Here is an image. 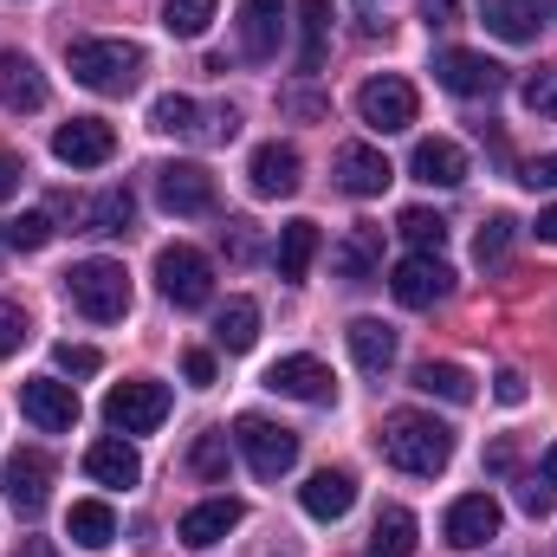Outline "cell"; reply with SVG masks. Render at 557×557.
<instances>
[{"mask_svg":"<svg viewBox=\"0 0 557 557\" xmlns=\"http://www.w3.org/2000/svg\"><path fill=\"white\" fill-rule=\"evenodd\" d=\"M512 234H519V221H512V214H486V221H480V234H473V260H480V267H499V260L512 253Z\"/></svg>","mask_w":557,"mask_h":557,"instance_id":"cell-38","label":"cell"},{"mask_svg":"<svg viewBox=\"0 0 557 557\" xmlns=\"http://www.w3.org/2000/svg\"><path fill=\"white\" fill-rule=\"evenodd\" d=\"M421 20L428 26H454L460 20V0H421Z\"/></svg>","mask_w":557,"mask_h":557,"instance_id":"cell-49","label":"cell"},{"mask_svg":"<svg viewBox=\"0 0 557 557\" xmlns=\"http://www.w3.org/2000/svg\"><path fill=\"white\" fill-rule=\"evenodd\" d=\"M267 389L273 396H292V403H337V376L318 363V357H278L273 370H267Z\"/></svg>","mask_w":557,"mask_h":557,"instance_id":"cell-13","label":"cell"},{"mask_svg":"<svg viewBox=\"0 0 557 557\" xmlns=\"http://www.w3.org/2000/svg\"><path fill=\"white\" fill-rule=\"evenodd\" d=\"M389 292H396V305L428 311V305H441V298L454 292V267H447L441 253H409V260L389 273Z\"/></svg>","mask_w":557,"mask_h":557,"instance_id":"cell-9","label":"cell"},{"mask_svg":"<svg viewBox=\"0 0 557 557\" xmlns=\"http://www.w3.org/2000/svg\"><path fill=\"white\" fill-rule=\"evenodd\" d=\"M13 557H59V552H52L46 539H26V545H20V552H13Z\"/></svg>","mask_w":557,"mask_h":557,"instance_id":"cell-52","label":"cell"},{"mask_svg":"<svg viewBox=\"0 0 557 557\" xmlns=\"http://www.w3.org/2000/svg\"><path fill=\"white\" fill-rule=\"evenodd\" d=\"M162 26H169L175 39H201V33L214 26V0H169V7H162Z\"/></svg>","mask_w":557,"mask_h":557,"instance_id":"cell-39","label":"cell"},{"mask_svg":"<svg viewBox=\"0 0 557 557\" xmlns=\"http://www.w3.org/2000/svg\"><path fill=\"white\" fill-rule=\"evenodd\" d=\"M156 201L169 214H208L214 208V175L201 162H162L156 169Z\"/></svg>","mask_w":557,"mask_h":557,"instance_id":"cell-12","label":"cell"},{"mask_svg":"<svg viewBox=\"0 0 557 557\" xmlns=\"http://www.w3.org/2000/svg\"><path fill=\"white\" fill-rule=\"evenodd\" d=\"M278 104H285V111H292V117H331V104H324V98H318V91H285V98H278Z\"/></svg>","mask_w":557,"mask_h":557,"instance_id":"cell-45","label":"cell"},{"mask_svg":"<svg viewBox=\"0 0 557 557\" xmlns=\"http://www.w3.org/2000/svg\"><path fill=\"white\" fill-rule=\"evenodd\" d=\"M519 506H525L532 519H552V506H557V441L545 447L539 473H525V480H519Z\"/></svg>","mask_w":557,"mask_h":557,"instance_id":"cell-34","label":"cell"},{"mask_svg":"<svg viewBox=\"0 0 557 557\" xmlns=\"http://www.w3.org/2000/svg\"><path fill=\"white\" fill-rule=\"evenodd\" d=\"M162 416H169V383H156V376L117 383V389L104 396V421H111L117 434H149V428H162Z\"/></svg>","mask_w":557,"mask_h":557,"instance_id":"cell-8","label":"cell"},{"mask_svg":"<svg viewBox=\"0 0 557 557\" xmlns=\"http://www.w3.org/2000/svg\"><path fill=\"white\" fill-rule=\"evenodd\" d=\"M52 156H59L65 169H104V162L117 156V131H111L104 117H72V124L52 131Z\"/></svg>","mask_w":557,"mask_h":557,"instance_id":"cell-11","label":"cell"},{"mask_svg":"<svg viewBox=\"0 0 557 557\" xmlns=\"http://www.w3.org/2000/svg\"><path fill=\"white\" fill-rule=\"evenodd\" d=\"M421 111L416 85L409 78H396V72H383V78H370L363 91H357V117L376 131V137H396V131H409Z\"/></svg>","mask_w":557,"mask_h":557,"instance_id":"cell-6","label":"cell"},{"mask_svg":"<svg viewBox=\"0 0 557 557\" xmlns=\"http://www.w3.org/2000/svg\"><path fill=\"white\" fill-rule=\"evenodd\" d=\"M20 182H26V162H20L13 149H0V201H7V195H20Z\"/></svg>","mask_w":557,"mask_h":557,"instance_id":"cell-48","label":"cell"},{"mask_svg":"<svg viewBox=\"0 0 557 557\" xmlns=\"http://www.w3.org/2000/svg\"><path fill=\"white\" fill-rule=\"evenodd\" d=\"M156 285H162V298L169 305H182V311H201L208 298H214V267H208V253L201 247H162L156 253Z\"/></svg>","mask_w":557,"mask_h":557,"instance_id":"cell-4","label":"cell"},{"mask_svg":"<svg viewBox=\"0 0 557 557\" xmlns=\"http://www.w3.org/2000/svg\"><path fill=\"white\" fill-rule=\"evenodd\" d=\"M525 182H532V188H557V149H552V156H539V162L525 169Z\"/></svg>","mask_w":557,"mask_h":557,"instance_id":"cell-50","label":"cell"},{"mask_svg":"<svg viewBox=\"0 0 557 557\" xmlns=\"http://www.w3.org/2000/svg\"><path fill=\"white\" fill-rule=\"evenodd\" d=\"M396 227H403V240H409L416 253H441V247H447V221H441L434 208H403Z\"/></svg>","mask_w":557,"mask_h":557,"instance_id":"cell-37","label":"cell"},{"mask_svg":"<svg viewBox=\"0 0 557 557\" xmlns=\"http://www.w3.org/2000/svg\"><path fill=\"white\" fill-rule=\"evenodd\" d=\"M149 131H162V137H201V104L169 91V98L149 104Z\"/></svg>","mask_w":557,"mask_h":557,"instance_id":"cell-35","label":"cell"},{"mask_svg":"<svg viewBox=\"0 0 557 557\" xmlns=\"http://www.w3.org/2000/svg\"><path fill=\"white\" fill-rule=\"evenodd\" d=\"M370 557H416V512L409 506H383L370 525Z\"/></svg>","mask_w":557,"mask_h":557,"instance_id":"cell-32","label":"cell"},{"mask_svg":"<svg viewBox=\"0 0 557 557\" xmlns=\"http://www.w3.org/2000/svg\"><path fill=\"white\" fill-rule=\"evenodd\" d=\"M480 20H486V33H499V39H512V46L539 39V26H545L532 0H480Z\"/></svg>","mask_w":557,"mask_h":557,"instance_id":"cell-31","label":"cell"},{"mask_svg":"<svg viewBox=\"0 0 557 557\" xmlns=\"http://www.w3.org/2000/svg\"><path fill=\"white\" fill-rule=\"evenodd\" d=\"M344 337H350V357H357V370L383 376V370L396 363V324H383V318H357Z\"/></svg>","mask_w":557,"mask_h":557,"instance_id":"cell-26","label":"cell"},{"mask_svg":"<svg viewBox=\"0 0 557 557\" xmlns=\"http://www.w3.org/2000/svg\"><path fill=\"white\" fill-rule=\"evenodd\" d=\"M493 396H499L506 409H519V403H525V376H519V370H499V376H493Z\"/></svg>","mask_w":557,"mask_h":557,"instance_id":"cell-47","label":"cell"},{"mask_svg":"<svg viewBox=\"0 0 557 557\" xmlns=\"http://www.w3.org/2000/svg\"><path fill=\"white\" fill-rule=\"evenodd\" d=\"M409 175L428 182V188H460L467 182V149L447 137H421L416 156H409Z\"/></svg>","mask_w":557,"mask_h":557,"instance_id":"cell-20","label":"cell"},{"mask_svg":"<svg viewBox=\"0 0 557 557\" xmlns=\"http://www.w3.org/2000/svg\"><path fill=\"white\" fill-rule=\"evenodd\" d=\"M376 447H383V460H389L396 473L434 480V473L454 460V428L434 421V416H421V409H396V416H383V428H376Z\"/></svg>","mask_w":557,"mask_h":557,"instance_id":"cell-1","label":"cell"},{"mask_svg":"<svg viewBox=\"0 0 557 557\" xmlns=\"http://www.w3.org/2000/svg\"><path fill=\"white\" fill-rule=\"evenodd\" d=\"M188 467H195L201 480H227V467H234L227 428H208V434H195V447H188Z\"/></svg>","mask_w":557,"mask_h":557,"instance_id":"cell-36","label":"cell"},{"mask_svg":"<svg viewBox=\"0 0 557 557\" xmlns=\"http://www.w3.org/2000/svg\"><path fill=\"white\" fill-rule=\"evenodd\" d=\"M278 39H285V0H247L240 7V52L247 59H278Z\"/></svg>","mask_w":557,"mask_h":557,"instance_id":"cell-19","label":"cell"},{"mask_svg":"<svg viewBox=\"0 0 557 557\" xmlns=\"http://www.w3.org/2000/svg\"><path fill=\"white\" fill-rule=\"evenodd\" d=\"M305 162H298V149L292 143H260L253 149V162H247V188L260 195V201H278V195H298V175Z\"/></svg>","mask_w":557,"mask_h":557,"instance_id":"cell-15","label":"cell"},{"mask_svg":"<svg viewBox=\"0 0 557 557\" xmlns=\"http://www.w3.org/2000/svg\"><path fill=\"white\" fill-rule=\"evenodd\" d=\"M331 46V0H298V72H324Z\"/></svg>","mask_w":557,"mask_h":557,"instance_id":"cell-30","label":"cell"},{"mask_svg":"<svg viewBox=\"0 0 557 557\" xmlns=\"http://www.w3.org/2000/svg\"><path fill=\"white\" fill-rule=\"evenodd\" d=\"M532 7H539V13H557V0H532Z\"/></svg>","mask_w":557,"mask_h":557,"instance_id":"cell-53","label":"cell"},{"mask_svg":"<svg viewBox=\"0 0 557 557\" xmlns=\"http://www.w3.org/2000/svg\"><path fill=\"white\" fill-rule=\"evenodd\" d=\"M539 240L557 247V208H539Z\"/></svg>","mask_w":557,"mask_h":557,"instance_id":"cell-51","label":"cell"},{"mask_svg":"<svg viewBox=\"0 0 557 557\" xmlns=\"http://www.w3.org/2000/svg\"><path fill=\"white\" fill-rule=\"evenodd\" d=\"M318 247H324L318 221H285V227H278V247H273L278 278H305L311 273V260H318Z\"/></svg>","mask_w":557,"mask_h":557,"instance_id":"cell-28","label":"cell"},{"mask_svg":"<svg viewBox=\"0 0 557 557\" xmlns=\"http://www.w3.org/2000/svg\"><path fill=\"white\" fill-rule=\"evenodd\" d=\"M376 267H383V227H370V221L350 227V234L331 247V273L337 278H370Z\"/></svg>","mask_w":557,"mask_h":557,"instance_id":"cell-24","label":"cell"},{"mask_svg":"<svg viewBox=\"0 0 557 557\" xmlns=\"http://www.w3.org/2000/svg\"><path fill=\"white\" fill-rule=\"evenodd\" d=\"M182 376H188L195 389H208V383H214V350H188V357H182Z\"/></svg>","mask_w":557,"mask_h":557,"instance_id":"cell-46","label":"cell"},{"mask_svg":"<svg viewBox=\"0 0 557 557\" xmlns=\"http://www.w3.org/2000/svg\"><path fill=\"white\" fill-rule=\"evenodd\" d=\"M65 298L91 318V324H117L131 318V273L117 260H78L65 273Z\"/></svg>","mask_w":557,"mask_h":557,"instance_id":"cell-3","label":"cell"},{"mask_svg":"<svg viewBox=\"0 0 557 557\" xmlns=\"http://www.w3.org/2000/svg\"><path fill=\"white\" fill-rule=\"evenodd\" d=\"M65 539L85 545V552H111V545H117V512H111L104 499H78V506L65 512Z\"/></svg>","mask_w":557,"mask_h":557,"instance_id":"cell-27","label":"cell"},{"mask_svg":"<svg viewBox=\"0 0 557 557\" xmlns=\"http://www.w3.org/2000/svg\"><path fill=\"white\" fill-rule=\"evenodd\" d=\"M234 447L247 454V467H253L260 480H285V473L298 467V434L278 428V421H267V416H240L234 421Z\"/></svg>","mask_w":557,"mask_h":557,"instance_id":"cell-5","label":"cell"},{"mask_svg":"<svg viewBox=\"0 0 557 557\" xmlns=\"http://www.w3.org/2000/svg\"><path fill=\"white\" fill-rule=\"evenodd\" d=\"M52 214H20V221H7V247H20V253H39V247H52Z\"/></svg>","mask_w":557,"mask_h":557,"instance_id":"cell-40","label":"cell"},{"mask_svg":"<svg viewBox=\"0 0 557 557\" xmlns=\"http://www.w3.org/2000/svg\"><path fill=\"white\" fill-rule=\"evenodd\" d=\"M416 389L421 396H441V403H473V376H467L460 363H447V357L416 363Z\"/></svg>","mask_w":557,"mask_h":557,"instance_id":"cell-33","label":"cell"},{"mask_svg":"<svg viewBox=\"0 0 557 557\" xmlns=\"http://www.w3.org/2000/svg\"><path fill=\"white\" fill-rule=\"evenodd\" d=\"M65 208H72V201H65ZM72 221H85V234H131L137 201H131V188H104L98 201H78Z\"/></svg>","mask_w":557,"mask_h":557,"instance_id":"cell-25","label":"cell"},{"mask_svg":"<svg viewBox=\"0 0 557 557\" xmlns=\"http://www.w3.org/2000/svg\"><path fill=\"white\" fill-rule=\"evenodd\" d=\"M20 416L46 434H72L78 428V389L59 376H33V383H20Z\"/></svg>","mask_w":557,"mask_h":557,"instance_id":"cell-10","label":"cell"},{"mask_svg":"<svg viewBox=\"0 0 557 557\" xmlns=\"http://www.w3.org/2000/svg\"><path fill=\"white\" fill-rule=\"evenodd\" d=\"M441 539H447L454 552H480L486 539H499V506H493V493H467V499H454L447 519H441Z\"/></svg>","mask_w":557,"mask_h":557,"instance_id":"cell-14","label":"cell"},{"mask_svg":"<svg viewBox=\"0 0 557 557\" xmlns=\"http://www.w3.org/2000/svg\"><path fill=\"white\" fill-rule=\"evenodd\" d=\"M52 363H59L65 376H98V370H104V357H98L91 344H59V350H52Z\"/></svg>","mask_w":557,"mask_h":557,"instance_id":"cell-42","label":"cell"},{"mask_svg":"<svg viewBox=\"0 0 557 557\" xmlns=\"http://www.w3.org/2000/svg\"><path fill=\"white\" fill-rule=\"evenodd\" d=\"M434 85L454 91V98H499L506 91V65L486 59V52H467V46H447L434 59Z\"/></svg>","mask_w":557,"mask_h":557,"instance_id":"cell-7","label":"cell"},{"mask_svg":"<svg viewBox=\"0 0 557 557\" xmlns=\"http://www.w3.org/2000/svg\"><path fill=\"white\" fill-rule=\"evenodd\" d=\"M519 98H525L532 117H557V65H539V72L519 85Z\"/></svg>","mask_w":557,"mask_h":557,"instance_id":"cell-41","label":"cell"},{"mask_svg":"<svg viewBox=\"0 0 557 557\" xmlns=\"http://www.w3.org/2000/svg\"><path fill=\"white\" fill-rule=\"evenodd\" d=\"M234 137H240V111H234V104L201 111V143H234Z\"/></svg>","mask_w":557,"mask_h":557,"instance_id":"cell-43","label":"cell"},{"mask_svg":"<svg viewBox=\"0 0 557 557\" xmlns=\"http://www.w3.org/2000/svg\"><path fill=\"white\" fill-rule=\"evenodd\" d=\"M0 104L7 111H46V72L26 52H0Z\"/></svg>","mask_w":557,"mask_h":557,"instance_id":"cell-22","label":"cell"},{"mask_svg":"<svg viewBox=\"0 0 557 557\" xmlns=\"http://www.w3.org/2000/svg\"><path fill=\"white\" fill-rule=\"evenodd\" d=\"M20 344H26V311L13 298H0V357H13Z\"/></svg>","mask_w":557,"mask_h":557,"instance_id":"cell-44","label":"cell"},{"mask_svg":"<svg viewBox=\"0 0 557 557\" xmlns=\"http://www.w3.org/2000/svg\"><path fill=\"white\" fill-rule=\"evenodd\" d=\"M214 344H221L227 357L253 350V344H260V305H253V298H227L221 318H214Z\"/></svg>","mask_w":557,"mask_h":557,"instance_id":"cell-29","label":"cell"},{"mask_svg":"<svg viewBox=\"0 0 557 557\" xmlns=\"http://www.w3.org/2000/svg\"><path fill=\"white\" fill-rule=\"evenodd\" d=\"M389 182H396V169H389L383 149H370V143H344V149H337V188H344V195L370 201V195H383Z\"/></svg>","mask_w":557,"mask_h":557,"instance_id":"cell-16","label":"cell"},{"mask_svg":"<svg viewBox=\"0 0 557 557\" xmlns=\"http://www.w3.org/2000/svg\"><path fill=\"white\" fill-rule=\"evenodd\" d=\"M234 525H240V499H201V506L182 512V545L188 552H214Z\"/></svg>","mask_w":557,"mask_h":557,"instance_id":"cell-21","label":"cell"},{"mask_svg":"<svg viewBox=\"0 0 557 557\" xmlns=\"http://www.w3.org/2000/svg\"><path fill=\"white\" fill-rule=\"evenodd\" d=\"M72 78L85 91L124 98V91H137V78H143V46L137 39H78L72 46Z\"/></svg>","mask_w":557,"mask_h":557,"instance_id":"cell-2","label":"cell"},{"mask_svg":"<svg viewBox=\"0 0 557 557\" xmlns=\"http://www.w3.org/2000/svg\"><path fill=\"white\" fill-rule=\"evenodd\" d=\"M85 473H91L98 486H137L143 460H137V447H131V441H117V434H111V441H91V447H85Z\"/></svg>","mask_w":557,"mask_h":557,"instance_id":"cell-23","label":"cell"},{"mask_svg":"<svg viewBox=\"0 0 557 557\" xmlns=\"http://www.w3.org/2000/svg\"><path fill=\"white\" fill-rule=\"evenodd\" d=\"M298 506L318 519V525H337L350 506H357V480L344 473V467H318L311 480H305V493H298Z\"/></svg>","mask_w":557,"mask_h":557,"instance_id":"cell-18","label":"cell"},{"mask_svg":"<svg viewBox=\"0 0 557 557\" xmlns=\"http://www.w3.org/2000/svg\"><path fill=\"white\" fill-rule=\"evenodd\" d=\"M46 493H52V460H46L39 447H20V454L7 460V499H13V512H20V519L46 512Z\"/></svg>","mask_w":557,"mask_h":557,"instance_id":"cell-17","label":"cell"}]
</instances>
